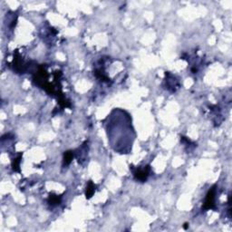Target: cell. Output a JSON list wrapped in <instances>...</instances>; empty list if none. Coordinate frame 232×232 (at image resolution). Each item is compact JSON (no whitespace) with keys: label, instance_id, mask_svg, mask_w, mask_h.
Segmentation results:
<instances>
[{"label":"cell","instance_id":"cell-1","mask_svg":"<svg viewBox=\"0 0 232 232\" xmlns=\"http://www.w3.org/2000/svg\"><path fill=\"white\" fill-rule=\"evenodd\" d=\"M150 171H151L150 166H144L143 168H136L135 170H133V175L137 180L143 182L149 177Z\"/></svg>","mask_w":232,"mask_h":232},{"label":"cell","instance_id":"cell-2","mask_svg":"<svg viewBox=\"0 0 232 232\" xmlns=\"http://www.w3.org/2000/svg\"><path fill=\"white\" fill-rule=\"evenodd\" d=\"M215 194H216V189L215 187H213L212 189H210L207 194L206 199H205V203L203 208L205 209H212L215 208Z\"/></svg>","mask_w":232,"mask_h":232},{"label":"cell","instance_id":"cell-3","mask_svg":"<svg viewBox=\"0 0 232 232\" xmlns=\"http://www.w3.org/2000/svg\"><path fill=\"white\" fill-rule=\"evenodd\" d=\"M94 188H95L94 184H93L92 181H90V182L88 183L87 187H86V191H85V195H86V198H87V199H90V198L93 195L94 190H95Z\"/></svg>","mask_w":232,"mask_h":232},{"label":"cell","instance_id":"cell-4","mask_svg":"<svg viewBox=\"0 0 232 232\" xmlns=\"http://www.w3.org/2000/svg\"><path fill=\"white\" fill-rule=\"evenodd\" d=\"M74 158V152L72 151L66 152L64 155V165H69Z\"/></svg>","mask_w":232,"mask_h":232},{"label":"cell","instance_id":"cell-5","mask_svg":"<svg viewBox=\"0 0 232 232\" xmlns=\"http://www.w3.org/2000/svg\"><path fill=\"white\" fill-rule=\"evenodd\" d=\"M61 201V198L58 197L57 195H50L48 198V203L52 206L54 205H58Z\"/></svg>","mask_w":232,"mask_h":232},{"label":"cell","instance_id":"cell-6","mask_svg":"<svg viewBox=\"0 0 232 232\" xmlns=\"http://www.w3.org/2000/svg\"><path fill=\"white\" fill-rule=\"evenodd\" d=\"M20 159H21V155H19L18 158L14 159V161H13V169H14V171H19V169H18V168H19Z\"/></svg>","mask_w":232,"mask_h":232},{"label":"cell","instance_id":"cell-7","mask_svg":"<svg viewBox=\"0 0 232 232\" xmlns=\"http://www.w3.org/2000/svg\"><path fill=\"white\" fill-rule=\"evenodd\" d=\"M187 227H188V224H185V226H184V228L186 229Z\"/></svg>","mask_w":232,"mask_h":232}]
</instances>
